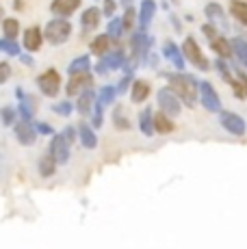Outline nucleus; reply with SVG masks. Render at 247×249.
I'll use <instances>...</instances> for the list:
<instances>
[{
    "label": "nucleus",
    "instance_id": "4468645a",
    "mask_svg": "<svg viewBox=\"0 0 247 249\" xmlns=\"http://www.w3.org/2000/svg\"><path fill=\"white\" fill-rule=\"evenodd\" d=\"M163 54L167 56L169 61H172L176 70H184V52H180V50H178V46H176L174 41H165V46H163Z\"/></svg>",
    "mask_w": 247,
    "mask_h": 249
},
{
    "label": "nucleus",
    "instance_id": "6ab92c4d",
    "mask_svg": "<svg viewBox=\"0 0 247 249\" xmlns=\"http://www.w3.org/2000/svg\"><path fill=\"white\" fill-rule=\"evenodd\" d=\"M169 117H172V115H167L165 111L154 115V130L159 132V135H169V132H174V130H176L174 122H172Z\"/></svg>",
    "mask_w": 247,
    "mask_h": 249
},
{
    "label": "nucleus",
    "instance_id": "f8f14e48",
    "mask_svg": "<svg viewBox=\"0 0 247 249\" xmlns=\"http://www.w3.org/2000/svg\"><path fill=\"white\" fill-rule=\"evenodd\" d=\"M100 9L96 7H89L87 11H83V16H80V31L83 33H91L96 31V28L100 26Z\"/></svg>",
    "mask_w": 247,
    "mask_h": 249
},
{
    "label": "nucleus",
    "instance_id": "393cba45",
    "mask_svg": "<svg viewBox=\"0 0 247 249\" xmlns=\"http://www.w3.org/2000/svg\"><path fill=\"white\" fill-rule=\"evenodd\" d=\"M111 41L113 39L108 37V33H106V35H98L96 39L91 41V52L96 56H104V54H106V50H108V46H111Z\"/></svg>",
    "mask_w": 247,
    "mask_h": 249
},
{
    "label": "nucleus",
    "instance_id": "aec40b11",
    "mask_svg": "<svg viewBox=\"0 0 247 249\" xmlns=\"http://www.w3.org/2000/svg\"><path fill=\"white\" fill-rule=\"evenodd\" d=\"M102 61L108 65V70H122V68H126V63H128L126 52H124L122 48H117V50L111 52V54H104Z\"/></svg>",
    "mask_w": 247,
    "mask_h": 249
},
{
    "label": "nucleus",
    "instance_id": "dca6fc26",
    "mask_svg": "<svg viewBox=\"0 0 247 249\" xmlns=\"http://www.w3.org/2000/svg\"><path fill=\"white\" fill-rule=\"evenodd\" d=\"M211 48L221 56V59H230V54L234 52V48H232V41H228L226 37H221V35L211 37Z\"/></svg>",
    "mask_w": 247,
    "mask_h": 249
},
{
    "label": "nucleus",
    "instance_id": "37998d69",
    "mask_svg": "<svg viewBox=\"0 0 247 249\" xmlns=\"http://www.w3.org/2000/svg\"><path fill=\"white\" fill-rule=\"evenodd\" d=\"M63 135H65V139H68L70 143H74V139H76V135H74V126L65 128V132H63Z\"/></svg>",
    "mask_w": 247,
    "mask_h": 249
},
{
    "label": "nucleus",
    "instance_id": "20e7f679",
    "mask_svg": "<svg viewBox=\"0 0 247 249\" xmlns=\"http://www.w3.org/2000/svg\"><path fill=\"white\" fill-rule=\"evenodd\" d=\"M182 52H184V59H187L189 63L193 65V68H197V70H208V61H206V56H204V52L199 50L197 41L193 39V37H187V39H184Z\"/></svg>",
    "mask_w": 247,
    "mask_h": 249
},
{
    "label": "nucleus",
    "instance_id": "423d86ee",
    "mask_svg": "<svg viewBox=\"0 0 247 249\" xmlns=\"http://www.w3.org/2000/svg\"><path fill=\"white\" fill-rule=\"evenodd\" d=\"M156 100H159L160 111H165L167 115H172V117L180 115V102H182V100H180L178 95H176L169 87L160 89V91H159V95H156Z\"/></svg>",
    "mask_w": 247,
    "mask_h": 249
},
{
    "label": "nucleus",
    "instance_id": "bb28decb",
    "mask_svg": "<svg viewBox=\"0 0 247 249\" xmlns=\"http://www.w3.org/2000/svg\"><path fill=\"white\" fill-rule=\"evenodd\" d=\"M126 31L124 28V20L122 18H111V22H108V37H111L113 41H120V37H122V33Z\"/></svg>",
    "mask_w": 247,
    "mask_h": 249
},
{
    "label": "nucleus",
    "instance_id": "1a4fd4ad",
    "mask_svg": "<svg viewBox=\"0 0 247 249\" xmlns=\"http://www.w3.org/2000/svg\"><path fill=\"white\" fill-rule=\"evenodd\" d=\"M93 85V78L89 71H78V74H70V80H68V93L70 95H80L83 91L91 89Z\"/></svg>",
    "mask_w": 247,
    "mask_h": 249
},
{
    "label": "nucleus",
    "instance_id": "c9c22d12",
    "mask_svg": "<svg viewBox=\"0 0 247 249\" xmlns=\"http://www.w3.org/2000/svg\"><path fill=\"white\" fill-rule=\"evenodd\" d=\"M217 70H219V74L223 76V80H226V83H232V74H230V70H228V65H226V59H221L219 56V61H217Z\"/></svg>",
    "mask_w": 247,
    "mask_h": 249
},
{
    "label": "nucleus",
    "instance_id": "ea45409f",
    "mask_svg": "<svg viewBox=\"0 0 247 249\" xmlns=\"http://www.w3.org/2000/svg\"><path fill=\"white\" fill-rule=\"evenodd\" d=\"M128 87H130V74H126V76H124V78H122V83L115 87V89H117V95L124 93V91H126Z\"/></svg>",
    "mask_w": 247,
    "mask_h": 249
},
{
    "label": "nucleus",
    "instance_id": "f704fd0d",
    "mask_svg": "<svg viewBox=\"0 0 247 249\" xmlns=\"http://www.w3.org/2000/svg\"><path fill=\"white\" fill-rule=\"evenodd\" d=\"M0 117H2L4 126H13L16 124V108H11V107L0 108Z\"/></svg>",
    "mask_w": 247,
    "mask_h": 249
},
{
    "label": "nucleus",
    "instance_id": "a211bd4d",
    "mask_svg": "<svg viewBox=\"0 0 247 249\" xmlns=\"http://www.w3.org/2000/svg\"><path fill=\"white\" fill-rule=\"evenodd\" d=\"M154 13H156V2L154 0H143V2H141V9H139V28L141 31H145V26L152 22Z\"/></svg>",
    "mask_w": 247,
    "mask_h": 249
},
{
    "label": "nucleus",
    "instance_id": "cd10ccee",
    "mask_svg": "<svg viewBox=\"0 0 247 249\" xmlns=\"http://www.w3.org/2000/svg\"><path fill=\"white\" fill-rule=\"evenodd\" d=\"M232 48H234L236 59L243 63V68L247 70V41L245 39H232Z\"/></svg>",
    "mask_w": 247,
    "mask_h": 249
},
{
    "label": "nucleus",
    "instance_id": "4c0bfd02",
    "mask_svg": "<svg viewBox=\"0 0 247 249\" xmlns=\"http://www.w3.org/2000/svg\"><path fill=\"white\" fill-rule=\"evenodd\" d=\"M11 76V65L9 63H0V85H4Z\"/></svg>",
    "mask_w": 247,
    "mask_h": 249
},
{
    "label": "nucleus",
    "instance_id": "f03ea898",
    "mask_svg": "<svg viewBox=\"0 0 247 249\" xmlns=\"http://www.w3.org/2000/svg\"><path fill=\"white\" fill-rule=\"evenodd\" d=\"M44 35H46V39H48V44L61 46L72 35V24L68 22V18H54V20H50L46 24Z\"/></svg>",
    "mask_w": 247,
    "mask_h": 249
},
{
    "label": "nucleus",
    "instance_id": "72a5a7b5",
    "mask_svg": "<svg viewBox=\"0 0 247 249\" xmlns=\"http://www.w3.org/2000/svg\"><path fill=\"white\" fill-rule=\"evenodd\" d=\"M137 18H139V16L135 13V9L128 7L126 13H124V18H122V20H124V28H126V31H135V20H137Z\"/></svg>",
    "mask_w": 247,
    "mask_h": 249
},
{
    "label": "nucleus",
    "instance_id": "c85d7f7f",
    "mask_svg": "<svg viewBox=\"0 0 247 249\" xmlns=\"http://www.w3.org/2000/svg\"><path fill=\"white\" fill-rule=\"evenodd\" d=\"M2 31H4V37L16 39L18 33H20V22L13 20V18H7V20H2Z\"/></svg>",
    "mask_w": 247,
    "mask_h": 249
},
{
    "label": "nucleus",
    "instance_id": "ddd939ff",
    "mask_svg": "<svg viewBox=\"0 0 247 249\" xmlns=\"http://www.w3.org/2000/svg\"><path fill=\"white\" fill-rule=\"evenodd\" d=\"M150 93H152L150 83H145V80H135V83L130 85V100H132V104L145 102Z\"/></svg>",
    "mask_w": 247,
    "mask_h": 249
},
{
    "label": "nucleus",
    "instance_id": "6e6552de",
    "mask_svg": "<svg viewBox=\"0 0 247 249\" xmlns=\"http://www.w3.org/2000/svg\"><path fill=\"white\" fill-rule=\"evenodd\" d=\"M70 145L72 143L65 139V135H52V143H50V154L54 156V160L59 165H65L70 160Z\"/></svg>",
    "mask_w": 247,
    "mask_h": 249
},
{
    "label": "nucleus",
    "instance_id": "7ed1b4c3",
    "mask_svg": "<svg viewBox=\"0 0 247 249\" xmlns=\"http://www.w3.org/2000/svg\"><path fill=\"white\" fill-rule=\"evenodd\" d=\"M37 87L44 95H48V98H54L56 93H59L61 89V76L56 70H46L41 71L39 76H37Z\"/></svg>",
    "mask_w": 247,
    "mask_h": 249
},
{
    "label": "nucleus",
    "instance_id": "0eeeda50",
    "mask_svg": "<svg viewBox=\"0 0 247 249\" xmlns=\"http://www.w3.org/2000/svg\"><path fill=\"white\" fill-rule=\"evenodd\" d=\"M199 100H202L206 111L221 113V100H219V95H217V91L211 83H199Z\"/></svg>",
    "mask_w": 247,
    "mask_h": 249
},
{
    "label": "nucleus",
    "instance_id": "e433bc0d",
    "mask_svg": "<svg viewBox=\"0 0 247 249\" xmlns=\"http://www.w3.org/2000/svg\"><path fill=\"white\" fill-rule=\"evenodd\" d=\"M52 111H54L56 115H61V117H68V115L72 113V104L70 102H59V104L52 107Z\"/></svg>",
    "mask_w": 247,
    "mask_h": 249
},
{
    "label": "nucleus",
    "instance_id": "2eb2a0df",
    "mask_svg": "<svg viewBox=\"0 0 247 249\" xmlns=\"http://www.w3.org/2000/svg\"><path fill=\"white\" fill-rule=\"evenodd\" d=\"M93 107H96V95H93L91 89L83 91L78 95V102H76V108H78L80 115H91L93 113Z\"/></svg>",
    "mask_w": 247,
    "mask_h": 249
},
{
    "label": "nucleus",
    "instance_id": "49530a36",
    "mask_svg": "<svg viewBox=\"0 0 247 249\" xmlns=\"http://www.w3.org/2000/svg\"><path fill=\"white\" fill-rule=\"evenodd\" d=\"M4 20V11H2V7H0V22Z\"/></svg>",
    "mask_w": 247,
    "mask_h": 249
},
{
    "label": "nucleus",
    "instance_id": "79ce46f5",
    "mask_svg": "<svg viewBox=\"0 0 247 249\" xmlns=\"http://www.w3.org/2000/svg\"><path fill=\"white\" fill-rule=\"evenodd\" d=\"M102 122H104L102 113H93V119H91V126H93V128H100V126H102Z\"/></svg>",
    "mask_w": 247,
    "mask_h": 249
},
{
    "label": "nucleus",
    "instance_id": "b1692460",
    "mask_svg": "<svg viewBox=\"0 0 247 249\" xmlns=\"http://www.w3.org/2000/svg\"><path fill=\"white\" fill-rule=\"evenodd\" d=\"M230 13L234 16V20L247 26V2L243 0H230Z\"/></svg>",
    "mask_w": 247,
    "mask_h": 249
},
{
    "label": "nucleus",
    "instance_id": "c756f323",
    "mask_svg": "<svg viewBox=\"0 0 247 249\" xmlns=\"http://www.w3.org/2000/svg\"><path fill=\"white\" fill-rule=\"evenodd\" d=\"M115 95H117V89H115V87H111V85H106V87L100 89L98 102H100V104H104V107H108V104H113Z\"/></svg>",
    "mask_w": 247,
    "mask_h": 249
},
{
    "label": "nucleus",
    "instance_id": "9d476101",
    "mask_svg": "<svg viewBox=\"0 0 247 249\" xmlns=\"http://www.w3.org/2000/svg\"><path fill=\"white\" fill-rule=\"evenodd\" d=\"M13 132H16L18 141L22 145H33L37 139V128L31 124V119H20V122L13 124Z\"/></svg>",
    "mask_w": 247,
    "mask_h": 249
},
{
    "label": "nucleus",
    "instance_id": "58836bf2",
    "mask_svg": "<svg viewBox=\"0 0 247 249\" xmlns=\"http://www.w3.org/2000/svg\"><path fill=\"white\" fill-rule=\"evenodd\" d=\"M115 0H104V9H102V13L104 16H108V18H113L115 16Z\"/></svg>",
    "mask_w": 247,
    "mask_h": 249
},
{
    "label": "nucleus",
    "instance_id": "9b49d317",
    "mask_svg": "<svg viewBox=\"0 0 247 249\" xmlns=\"http://www.w3.org/2000/svg\"><path fill=\"white\" fill-rule=\"evenodd\" d=\"M80 7V0H52L50 11L56 18H70Z\"/></svg>",
    "mask_w": 247,
    "mask_h": 249
},
{
    "label": "nucleus",
    "instance_id": "7c9ffc66",
    "mask_svg": "<svg viewBox=\"0 0 247 249\" xmlns=\"http://www.w3.org/2000/svg\"><path fill=\"white\" fill-rule=\"evenodd\" d=\"M0 50L9 56H20V46L16 44V39H9V37L0 39Z\"/></svg>",
    "mask_w": 247,
    "mask_h": 249
},
{
    "label": "nucleus",
    "instance_id": "c03bdc74",
    "mask_svg": "<svg viewBox=\"0 0 247 249\" xmlns=\"http://www.w3.org/2000/svg\"><path fill=\"white\" fill-rule=\"evenodd\" d=\"M239 80L243 83V87H245V91H247V76H245V74H239Z\"/></svg>",
    "mask_w": 247,
    "mask_h": 249
},
{
    "label": "nucleus",
    "instance_id": "5701e85b",
    "mask_svg": "<svg viewBox=\"0 0 247 249\" xmlns=\"http://www.w3.org/2000/svg\"><path fill=\"white\" fill-rule=\"evenodd\" d=\"M139 128H141V132H143L145 137H152L156 132L154 130V117H152L150 108H145V111L139 113Z\"/></svg>",
    "mask_w": 247,
    "mask_h": 249
},
{
    "label": "nucleus",
    "instance_id": "a19ab883",
    "mask_svg": "<svg viewBox=\"0 0 247 249\" xmlns=\"http://www.w3.org/2000/svg\"><path fill=\"white\" fill-rule=\"evenodd\" d=\"M35 128H37V132H41V135H54V130H52V126H50V124L39 122Z\"/></svg>",
    "mask_w": 247,
    "mask_h": 249
},
{
    "label": "nucleus",
    "instance_id": "a18cd8bd",
    "mask_svg": "<svg viewBox=\"0 0 247 249\" xmlns=\"http://www.w3.org/2000/svg\"><path fill=\"white\" fill-rule=\"evenodd\" d=\"M20 59H22V61H24V63H26V65H33V59H31V56H20Z\"/></svg>",
    "mask_w": 247,
    "mask_h": 249
},
{
    "label": "nucleus",
    "instance_id": "473e14b6",
    "mask_svg": "<svg viewBox=\"0 0 247 249\" xmlns=\"http://www.w3.org/2000/svg\"><path fill=\"white\" fill-rule=\"evenodd\" d=\"M206 16L211 18L212 22H221V24H223V9H221L217 2H211V4H208V7H206Z\"/></svg>",
    "mask_w": 247,
    "mask_h": 249
},
{
    "label": "nucleus",
    "instance_id": "4be33fe9",
    "mask_svg": "<svg viewBox=\"0 0 247 249\" xmlns=\"http://www.w3.org/2000/svg\"><path fill=\"white\" fill-rule=\"evenodd\" d=\"M56 165H59V162L54 160V156H52V154L41 156V159H39V176H41V178H50V176H54Z\"/></svg>",
    "mask_w": 247,
    "mask_h": 249
},
{
    "label": "nucleus",
    "instance_id": "2f4dec72",
    "mask_svg": "<svg viewBox=\"0 0 247 249\" xmlns=\"http://www.w3.org/2000/svg\"><path fill=\"white\" fill-rule=\"evenodd\" d=\"M113 124H115L117 130H130V122L126 119V115H124V108H120V107L113 111Z\"/></svg>",
    "mask_w": 247,
    "mask_h": 249
},
{
    "label": "nucleus",
    "instance_id": "412c9836",
    "mask_svg": "<svg viewBox=\"0 0 247 249\" xmlns=\"http://www.w3.org/2000/svg\"><path fill=\"white\" fill-rule=\"evenodd\" d=\"M78 139H80V143H83V147L96 150L98 137H96V132H93V126H78Z\"/></svg>",
    "mask_w": 247,
    "mask_h": 249
},
{
    "label": "nucleus",
    "instance_id": "39448f33",
    "mask_svg": "<svg viewBox=\"0 0 247 249\" xmlns=\"http://www.w3.org/2000/svg\"><path fill=\"white\" fill-rule=\"evenodd\" d=\"M219 122H221V128L226 132H230V135L234 137H243L245 135V119L241 117V115L236 113H230V111H221L219 115Z\"/></svg>",
    "mask_w": 247,
    "mask_h": 249
},
{
    "label": "nucleus",
    "instance_id": "a878e982",
    "mask_svg": "<svg viewBox=\"0 0 247 249\" xmlns=\"http://www.w3.org/2000/svg\"><path fill=\"white\" fill-rule=\"evenodd\" d=\"M89 68H91V61H89L87 54L83 56H76V59L70 63L68 68V74H78V71H89Z\"/></svg>",
    "mask_w": 247,
    "mask_h": 249
},
{
    "label": "nucleus",
    "instance_id": "f257e3e1",
    "mask_svg": "<svg viewBox=\"0 0 247 249\" xmlns=\"http://www.w3.org/2000/svg\"><path fill=\"white\" fill-rule=\"evenodd\" d=\"M169 89L182 100L187 107H195L199 98V85L189 74H167Z\"/></svg>",
    "mask_w": 247,
    "mask_h": 249
},
{
    "label": "nucleus",
    "instance_id": "f3484780",
    "mask_svg": "<svg viewBox=\"0 0 247 249\" xmlns=\"http://www.w3.org/2000/svg\"><path fill=\"white\" fill-rule=\"evenodd\" d=\"M41 41H44V37H41V31L37 26H31L24 33V48L28 52H37V50H39Z\"/></svg>",
    "mask_w": 247,
    "mask_h": 249
}]
</instances>
